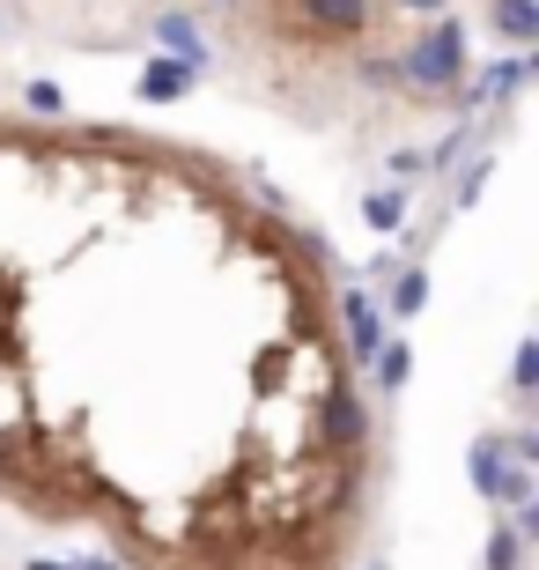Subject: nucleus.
Instances as JSON below:
<instances>
[{
	"label": "nucleus",
	"mask_w": 539,
	"mask_h": 570,
	"mask_svg": "<svg viewBox=\"0 0 539 570\" xmlns=\"http://www.w3.org/2000/svg\"><path fill=\"white\" fill-rule=\"evenodd\" d=\"M510 385H518V393H532V385H539V348H532V341H525L518 363H510Z\"/></svg>",
	"instance_id": "nucleus-15"
},
{
	"label": "nucleus",
	"mask_w": 539,
	"mask_h": 570,
	"mask_svg": "<svg viewBox=\"0 0 539 570\" xmlns=\"http://www.w3.org/2000/svg\"><path fill=\"white\" fill-rule=\"evenodd\" d=\"M362 215H370V230H399V223H407V200H399V193H370Z\"/></svg>",
	"instance_id": "nucleus-11"
},
{
	"label": "nucleus",
	"mask_w": 539,
	"mask_h": 570,
	"mask_svg": "<svg viewBox=\"0 0 539 570\" xmlns=\"http://www.w3.org/2000/svg\"><path fill=\"white\" fill-rule=\"evenodd\" d=\"M370 363H377V385H385V393H399V385H407V348H399V341H385Z\"/></svg>",
	"instance_id": "nucleus-12"
},
{
	"label": "nucleus",
	"mask_w": 539,
	"mask_h": 570,
	"mask_svg": "<svg viewBox=\"0 0 539 570\" xmlns=\"http://www.w3.org/2000/svg\"><path fill=\"white\" fill-rule=\"evenodd\" d=\"M186 89H192V67L148 60V75H141V97H148V105H170V97H186Z\"/></svg>",
	"instance_id": "nucleus-8"
},
{
	"label": "nucleus",
	"mask_w": 539,
	"mask_h": 570,
	"mask_svg": "<svg viewBox=\"0 0 539 570\" xmlns=\"http://www.w3.org/2000/svg\"><path fill=\"white\" fill-rule=\"evenodd\" d=\"M392 178H399V186H415V178H421V156H415V148H399V156H392Z\"/></svg>",
	"instance_id": "nucleus-17"
},
{
	"label": "nucleus",
	"mask_w": 539,
	"mask_h": 570,
	"mask_svg": "<svg viewBox=\"0 0 539 570\" xmlns=\"http://www.w3.org/2000/svg\"><path fill=\"white\" fill-rule=\"evenodd\" d=\"M518 82H525V67H518V60H502V67H488V89H480V97H510Z\"/></svg>",
	"instance_id": "nucleus-16"
},
{
	"label": "nucleus",
	"mask_w": 539,
	"mask_h": 570,
	"mask_svg": "<svg viewBox=\"0 0 539 570\" xmlns=\"http://www.w3.org/2000/svg\"><path fill=\"white\" fill-rule=\"evenodd\" d=\"M22 105L38 111V119H60V111H67V97H60V82H30V89H22Z\"/></svg>",
	"instance_id": "nucleus-13"
},
{
	"label": "nucleus",
	"mask_w": 539,
	"mask_h": 570,
	"mask_svg": "<svg viewBox=\"0 0 539 570\" xmlns=\"http://www.w3.org/2000/svg\"><path fill=\"white\" fill-rule=\"evenodd\" d=\"M407 8H421V16H436V8H443V0H407Z\"/></svg>",
	"instance_id": "nucleus-18"
},
{
	"label": "nucleus",
	"mask_w": 539,
	"mask_h": 570,
	"mask_svg": "<svg viewBox=\"0 0 539 570\" xmlns=\"http://www.w3.org/2000/svg\"><path fill=\"white\" fill-rule=\"evenodd\" d=\"M421 304H429V275H421V267H399L392 275V312L407 318V312H421Z\"/></svg>",
	"instance_id": "nucleus-10"
},
{
	"label": "nucleus",
	"mask_w": 539,
	"mask_h": 570,
	"mask_svg": "<svg viewBox=\"0 0 539 570\" xmlns=\"http://www.w3.org/2000/svg\"><path fill=\"white\" fill-rule=\"evenodd\" d=\"M466 474L480 482V497H496L502 474H510V452H502V438H480L473 452H466Z\"/></svg>",
	"instance_id": "nucleus-7"
},
{
	"label": "nucleus",
	"mask_w": 539,
	"mask_h": 570,
	"mask_svg": "<svg viewBox=\"0 0 539 570\" xmlns=\"http://www.w3.org/2000/svg\"><path fill=\"white\" fill-rule=\"evenodd\" d=\"M370 444V407L355 385H326V401H318V452L326 460H355Z\"/></svg>",
	"instance_id": "nucleus-1"
},
{
	"label": "nucleus",
	"mask_w": 539,
	"mask_h": 570,
	"mask_svg": "<svg viewBox=\"0 0 539 570\" xmlns=\"http://www.w3.org/2000/svg\"><path fill=\"white\" fill-rule=\"evenodd\" d=\"M355 497H362V466L355 460H326L311 482H303V519H311V511L340 519V511H355Z\"/></svg>",
	"instance_id": "nucleus-3"
},
{
	"label": "nucleus",
	"mask_w": 539,
	"mask_h": 570,
	"mask_svg": "<svg viewBox=\"0 0 539 570\" xmlns=\"http://www.w3.org/2000/svg\"><path fill=\"white\" fill-rule=\"evenodd\" d=\"M496 22H502V38H510V45H532L539 38V8H532V0H502Z\"/></svg>",
	"instance_id": "nucleus-9"
},
{
	"label": "nucleus",
	"mask_w": 539,
	"mask_h": 570,
	"mask_svg": "<svg viewBox=\"0 0 539 570\" xmlns=\"http://www.w3.org/2000/svg\"><path fill=\"white\" fill-rule=\"evenodd\" d=\"M518 556H525V541H518L510 527H502L496 541H488V570H518Z\"/></svg>",
	"instance_id": "nucleus-14"
},
{
	"label": "nucleus",
	"mask_w": 539,
	"mask_h": 570,
	"mask_svg": "<svg viewBox=\"0 0 539 570\" xmlns=\"http://www.w3.org/2000/svg\"><path fill=\"white\" fill-rule=\"evenodd\" d=\"M289 8L318 38H362L370 30V0H289Z\"/></svg>",
	"instance_id": "nucleus-4"
},
{
	"label": "nucleus",
	"mask_w": 539,
	"mask_h": 570,
	"mask_svg": "<svg viewBox=\"0 0 539 570\" xmlns=\"http://www.w3.org/2000/svg\"><path fill=\"white\" fill-rule=\"evenodd\" d=\"M340 318H348V348H355V363H370L377 348H385V312H377L370 296H348V304H340Z\"/></svg>",
	"instance_id": "nucleus-5"
},
{
	"label": "nucleus",
	"mask_w": 539,
	"mask_h": 570,
	"mask_svg": "<svg viewBox=\"0 0 539 570\" xmlns=\"http://www.w3.org/2000/svg\"><path fill=\"white\" fill-rule=\"evenodd\" d=\"M458 60H466V38H458V22H436L407 45V60H399V82L415 89H451L458 82Z\"/></svg>",
	"instance_id": "nucleus-2"
},
{
	"label": "nucleus",
	"mask_w": 539,
	"mask_h": 570,
	"mask_svg": "<svg viewBox=\"0 0 539 570\" xmlns=\"http://www.w3.org/2000/svg\"><path fill=\"white\" fill-rule=\"evenodd\" d=\"M156 45H163V60L192 67V75H200V60H208V45H200V30H192L186 16H163V22H156Z\"/></svg>",
	"instance_id": "nucleus-6"
}]
</instances>
